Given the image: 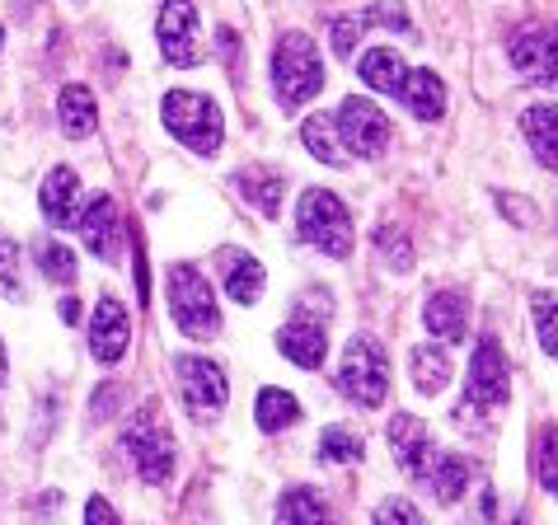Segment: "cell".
Segmentation results:
<instances>
[{"instance_id":"1","label":"cell","mask_w":558,"mask_h":525,"mask_svg":"<svg viewBox=\"0 0 558 525\" xmlns=\"http://www.w3.org/2000/svg\"><path fill=\"white\" fill-rule=\"evenodd\" d=\"M272 89H277V103L287 113H296L301 103H310L324 89V61L315 38H305L301 28L277 38V52H272Z\"/></svg>"},{"instance_id":"2","label":"cell","mask_w":558,"mask_h":525,"mask_svg":"<svg viewBox=\"0 0 558 525\" xmlns=\"http://www.w3.org/2000/svg\"><path fill=\"white\" fill-rule=\"evenodd\" d=\"M169 315H174L179 329L197 338V343L221 333V310H216L211 282L193 262H174V268H169Z\"/></svg>"},{"instance_id":"3","label":"cell","mask_w":558,"mask_h":525,"mask_svg":"<svg viewBox=\"0 0 558 525\" xmlns=\"http://www.w3.org/2000/svg\"><path fill=\"white\" fill-rule=\"evenodd\" d=\"M165 127L174 132V142H183L197 156H216L226 142V118L216 99L193 95V89H174L165 95Z\"/></svg>"},{"instance_id":"4","label":"cell","mask_w":558,"mask_h":525,"mask_svg":"<svg viewBox=\"0 0 558 525\" xmlns=\"http://www.w3.org/2000/svg\"><path fill=\"white\" fill-rule=\"evenodd\" d=\"M296 230H301L305 244H315V249L329 254V258H348L352 254V216L343 207V197H333L324 188L301 193Z\"/></svg>"},{"instance_id":"5","label":"cell","mask_w":558,"mask_h":525,"mask_svg":"<svg viewBox=\"0 0 558 525\" xmlns=\"http://www.w3.org/2000/svg\"><path fill=\"white\" fill-rule=\"evenodd\" d=\"M338 390H343L356 408H380L385 390H390V362H385V347L376 338H352L343 352V366H338Z\"/></svg>"},{"instance_id":"6","label":"cell","mask_w":558,"mask_h":525,"mask_svg":"<svg viewBox=\"0 0 558 525\" xmlns=\"http://www.w3.org/2000/svg\"><path fill=\"white\" fill-rule=\"evenodd\" d=\"M324 319H329V296H305L296 305V315L287 319V329L277 333V347L287 352L296 366L305 370H319L324 366V352H329V338H324Z\"/></svg>"},{"instance_id":"7","label":"cell","mask_w":558,"mask_h":525,"mask_svg":"<svg viewBox=\"0 0 558 525\" xmlns=\"http://www.w3.org/2000/svg\"><path fill=\"white\" fill-rule=\"evenodd\" d=\"M174 376H179V394H183V408L193 418H216L230 399V384H226V370L207 362V357H174Z\"/></svg>"},{"instance_id":"8","label":"cell","mask_w":558,"mask_h":525,"mask_svg":"<svg viewBox=\"0 0 558 525\" xmlns=\"http://www.w3.org/2000/svg\"><path fill=\"white\" fill-rule=\"evenodd\" d=\"M333 127L343 136V150H352V156H362V160H376L380 150L390 146V118H385L371 99H356V95L343 99Z\"/></svg>"},{"instance_id":"9","label":"cell","mask_w":558,"mask_h":525,"mask_svg":"<svg viewBox=\"0 0 558 525\" xmlns=\"http://www.w3.org/2000/svg\"><path fill=\"white\" fill-rule=\"evenodd\" d=\"M155 38H160L165 61H174V66H197V61L207 57L203 34H197L193 0H165V5H160V24H155Z\"/></svg>"},{"instance_id":"10","label":"cell","mask_w":558,"mask_h":525,"mask_svg":"<svg viewBox=\"0 0 558 525\" xmlns=\"http://www.w3.org/2000/svg\"><path fill=\"white\" fill-rule=\"evenodd\" d=\"M511 399V376H507V357L498 338H478L474 357H470V408H488L498 413Z\"/></svg>"},{"instance_id":"11","label":"cell","mask_w":558,"mask_h":525,"mask_svg":"<svg viewBox=\"0 0 558 525\" xmlns=\"http://www.w3.org/2000/svg\"><path fill=\"white\" fill-rule=\"evenodd\" d=\"M511 66H517L531 85L558 89V20L521 28V34L511 38Z\"/></svg>"},{"instance_id":"12","label":"cell","mask_w":558,"mask_h":525,"mask_svg":"<svg viewBox=\"0 0 558 525\" xmlns=\"http://www.w3.org/2000/svg\"><path fill=\"white\" fill-rule=\"evenodd\" d=\"M122 451H128V460L146 484H169V474H174V437L165 427H155V423L132 427L122 437Z\"/></svg>"},{"instance_id":"13","label":"cell","mask_w":558,"mask_h":525,"mask_svg":"<svg viewBox=\"0 0 558 525\" xmlns=\"http://www.w3.org/2000/svg\"><path fill=\"white\" fill-rule=\"evenodd\" d=\"M390 445H395V465L404 469L413 484H427L432 465H437L441 445H432V431L413 418V413H399L390 418Z\"/></svg>"},{"instance_id":"14","label":"cell","mask_w":558,"mask_h":525,"mask_svg":"<svg viewBox=\"0 0 558 525\" xmlns=\"http://www.w3.org/2000/svg\"><path fill=\"white\" fill-rule=\"evenodd\" d=\"M132 343V319H128V305L118 296H99L95 305V319H89V352H95L99 366H113L122 362V352Z\"/></svg>"},{"instance_id":"15","label":"cell","mask_w":558,"mask_h":525,"mask_svg":"<svg viewBox=\"0 0 558 525\" xmlns=\"http://www.w3.org/2000/svg\"><path fill=\"white\" fill-rule=\"evenodd\" d=\"M75 230H81L85 249L99 254V258H118V235H122V216H118V203L108 193H95L85 203V211L75 216Z\"/></svg>"},{"instance_id":"16","label":"cell","mask_w":558,"mask_h":525,"mask_svg":"<svg viewBox=\"0 0 558 525\" xmlns=\"http://www.w3.org/2000/svg\"><path fill=\"white\" fill-rule=\"evenodd\" d=\"M221 277H226V296L235 305H254L268 286V272L254 254H240V249H221Z\"/></svg>"},{"instance_id":"17","label":"cell","mask_w":558,"mask_h":525,"mask_svg":"<svg viewBox=\"0 0 558 525\" xmlns=\"http://www.w3.org/2000/svg\"><path fill=\"white\" fill-rule=\"evenodd\" d=\"M75 197H81V179L75 169L57 164L38 188V207H43V221L48 225H75Z\"/></svg>"},{"instance_id":"18","label":"cell","mask_w":558,"mask_h":525,"mask_svg":"<svg viewBox=\"0 0 558 525\" xmlns=\"http://www.w3.org/2000/svg\"><path fill=\"white\" fill-rule=\"evenodd\" d=\"M57 122H61V132H66V136L85 142V136L99 127V103H95V95H89L85 85H61V95H57Z\"/></svg>"},{"instance_id":"19","label":"cell","mask_w":558,"mask_h":525,"mask_svg":"<svg viewBox=\"0 0 558 525\" xmlns=\"http://www.w3.org/2000/svg\"><path fill=\"white\" fill-rule=\"evenodd\" d=\"M427 329L441 338V343H464V323H470V310H464L460 291H432L427 296Z\"/></svg>"},{"instance_id":"20","label":"cell","mask_w":558,"mask_h":525,"mask_svg":"<svg viewBox=\"0 0 558 525\" xmlns=\"http://www.w3.org/2000/svg\"><path fill=\"white\" fill-rule=\"evenodd\" d=\"M521 127H525V142H531L535 160L558 169V103H531Z\"/></svg>"},{"instance_id":"21","label":"cell","mask_w":558,"mask_h":525,"mask_svg":"<svg viewBox=\"0 0 558 525\" xmlns=\"http://www.w3.org/2000/svg\"><path fill=\"white\" fill-rule=\"evenodd\" d=\"M399 99H404L409 113L423 118V122H437L446 113V85H441L437 71H409V81H404V89H399Z\"/></svg>"},{"instance_id":"22","label":"cell","mask_w":558,"mask_h":525,"mask_svg":"<svg viewBox=\"0 0 558 525\" xmlns=\"http://www.w3.org/2000/svg\"><path fill=\"white\" fill-rule=\"evenodd\" d=\"M362 81L371 89H380V95H399L409 81V66H404V57H399L395 48H371L362 57Z\"/></svg>"},{"instance_id":"23","label":"cell","mask_w":558,"mask_h":525,"mask_svg":"<svg viewBox=\"0 0 558 525\" xmlns=\"http://www.w3.org/2000/svg\"><path fill=\"white\" fill-rule=\"evenodd\" d=\"M277 525H333V516L315 488L296 484V488L282 492V502H277Z\"/></svg>"},{"instance_id":"24","label":"cell","mask_w":558,"mask_h":525,"mask_svg":"<svg viewBox=\"0 0 558 525\" xmlns=\"http://www.w3.org/2000/svg\"><path fill=\"white\" fill-rule=\"evenodd\" d=\"M423 488L432 492V498H441V502H456L460 492L470 488V460H464V455H456V451H441Z\"/></svg>"},{"instance_id":"25","label":"cell","mask_w":558,"mask_h":525,"mask_svg":"<svg viewBox=\"0 0 558 525\" xmlns=\"http://www.w3.org/2000/svg\"><path fill=\"white\" fill-rule=\"evenodd\" d=\"M235 183H240V193L250 197V203H254L263 216H277V211H282V174L250 164V169H240V174H235Z\"/></svg>"},{"instance_id":"26","label":"cell","mask_w":558,"mask_h":525,"mask_svg":"<svg viewBox=\"0 0 558 525\" xmlns=\"http://www.w3.org/2000/svg\"><path fill=\"white\" fill-rule=\"evenodd\" d=\"M409 370H413V384L423 394H441L446 384H451V362H446V352H437V343H423L409 352Z\"/></svg>"},{"instance_id":"27","label":"cell","mask_w":558,"mask_h":525,"mask_svg":"<svg viewBox=\"0 0 558 525\" xmlns=\"http://www.w3.org/2000/svg\"><path fill=\"white\" fill-rule=\"evenodd\" d=\"M301 136H305V150L315 160H324V164H333V169H343L348 164V150H343V142H338V127H333V118H324V113H315L301 127Z\"/></svg>"},{"instance_id":"28","label":"cell","mask_w":558,"mask_h":525,"mask_svg":"<svg viewBox=\"0 0 558 525\" xmlns=\"http://www.w3.org/2000/svg\"><path fill=\"white\" fill-rule=\"evenodd\" d=\"M254 418H258L263 431H282V427H291V423L301 418V404L287 390H272V384H268V390H258Z\"/></svg>"},{"instance_id":"29","label":"cell","mask_w":558,"mask_h":525,"mask_svg":"<svg viewBox=\"0 0 558 525\" xmlns=\"http://www.w3.org/2000/svg\"><path fill=\"white\" fill-rule=\"evenodd\" d=\"M319 460H329V465H352V460H362V437H356L352 427H324Z\"/></svg>"},{"instance_id":"30","label":"cell","mask_w":558,"mask_h":525,"mask_svg":"<svg viewBox=\"0 0 558 525\" xmlns=\"http://www.w3.org/2000/svg\"><path fill=\"white\" fill-rule=\"evenodd\" d=\"M20 268H24V254H20V240L0 230V296L10 301H24V282H20Z\"/></svg>"},{"instance_id":"31","label":"cell","mask_w":558,"mask_h":525,"mask_svg":"<svg viewBox=\"0 0 558 525\" xmlns=\"http://www.w3.org/2000/svg\"><path fill=\"white\" fill-rule=\"evenodd\" d=\"M38 268H43V277L48 282H75V254L66 249V244H57V240H38Z\"/></svg>"},{"instance_id":"32","label":"cell","mask_w":558,"mask_h":525,"mask_svg":"<svg viewBox=\"0 0 558 525\" xmlns=\"http://www.w3.org/2000/svg\"><path fill=\"white\" fill-rule=\"evenodd\" d=\"M531 310H535L539 343H545L549 357H558V296H549V291H539V296L531 301Z\"/></svg>"},{"instance_id":"33","label":"cell","mask_w":558,"mask_h":525,"mask_svg":"<svg viewBox=\"0 0 558 525\" xmlns=\"http://www.w3.org/2000/svg\"><path fill=\"white\" fill-rule=\"evenodd\" d=\"M535 469H539V484H545L549 498H558V427H545V431H539Z\"/></svg>"},{"instance_id":"34","label":"cell","mask_w":558,"mask_h":525,"mask_svg":"<svg viewBox=\"0 0 558 525\" xmlns=\"http://www.w3.org/2000/svg\"><path fill=\"white\" fill-rule=\"evenodd\" d=\"M371 525H427V521L409 498H385L376 506V516H371Z\"/></svg>"},{"instance_id":"35","label":"cell","mask_w":558,"mask_h":525,"mask_svg":"<svg viewBox=\"0 0 558 525\" xmlns=\"http://www.w3.org/2000/svg\"><path fill=\"white\" fill-rule=\"evenodd\" d=\"M376 244H380V254L390 258V268H399V272L413 268V244L399 235L395 225H380V230H376Z\"/></svg>"},{"instance_id":"36","label":"cell","mask_w":558,"mask_h":525,"mask_svg":"<svg viewBox=\"0 0 558 525\" xmlns=\"http://www.w3.org/2000/svg\"><path fill=\"white\" fill-rule=\"evenodd\" d=\"M362 14H343V20H333V52L338 57H352L356 48V34H362Z\"/></svg>"},{"instance_id":"37","label":"cell","mask_w":558,"mask_h":525,"mask_svg":"<svg viewBox=\"0 0 558 525\" xmlns=\"http://www.w3.org/2000/svg\"><path fill=\"white\" fill-rule=\"evenodd\" d=\"M85 525H122V521H118V512L104 498H89L85 502Z\"/></svg>"},{"instance_id":"38","label":"cell","mask_w":558,"mask_h":525,"mask_svg":"<svg viewBox=\"0 0 558 525\" xmlns=\"http://www.w3.org/2000/svg\"><path fill=\"white\" fill-rule=\"evenodd\" d=\"M366 20H380V24H390V28H409V14L399 10V5H390V0H380V5L371 10Z\"/></svg>"},{"instance_id":"39","label":"cell","mask_w":558,"mask_h":525,"mask_svg":"<svg viewBox=\"0 0 558 525\" xmlns=\"http://www.w3.org/2000/svg\"><path fill=\"white\" fill-rule=\"evenodd\" d=\"M61 319H66V323H75V319H81V305H75V296H66V301H61Z\"/></svg>"},{"instance_id":"40","label":"cell","mask_w":558,"mask_h":525,"mask_svg":"<svg viewBox=\"0 0 558 525\" xmlns=\"http://www.w3.org/2000/svg\"><path fill=\"white\" fill-rule=\"evenodd\" d=\"M5 370H10V362H5V343H0V384H5Z\"/></svg>"},{"instance_id":"41","label":"cell","mask_w":558,"mask_h":525,"mask_svg":"<svg viewBox=\"0 0 558 525\" xmlns=\"http://www.w3.org/2000/svg\"><path fill=\"white\" fill-rule=\"evenodd\" d=\"M0 52H5V28H0Z\"/></svg>"}]
</instances>
